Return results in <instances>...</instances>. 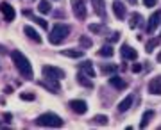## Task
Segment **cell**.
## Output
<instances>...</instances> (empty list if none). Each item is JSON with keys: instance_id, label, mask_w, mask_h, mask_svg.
Instances as JSON below:
<instances>
[{"instance_id": "obj_24", "label": "cell", "mask_w": 161, "mask_h": 130, "mask_svg": "<svg viewBox=\"0 0 161 130\" xmlns=\"http://www.w3.org/2000/svg\"><path fill=\"white\" fill-rule=\"evenodd\" d=\"M77 82H79L80 86H86V87H93V82H92L90 79H86V77H84L82 73L77 75Z\"/></svg>"}, {"instance_id": "obj_29", "label": "cell", "mask_w": 161, "mask_h": 130, "mask_svg": "<svg viewBox=\"0 0 161 130\" xmlns=\"http://www.w3.org/2000/svg\"><path fill=\"white\" fill-rule=\"evenodd\" d=\"M20 98H22V100H34L36 96L32 95V93H20Z\"/></svg>"}, {"instance_id": "obj_35", "label": "cell", "mask_w": 161, "mask_h": 130, "mask_svg": "<svg viewBox=\"0 0 161 130\" xmlns=\"http://www.w3.org/2000/svg\"><path fill=\"white\" fill-rule=\"evenodd\" d=\"M127 2H129V4H136V2H138V0H127Z\"/></svg>"}, {"instance_id": "obj_27", "label": "cell", "mask_w": 161, "mask_h": 130, "mask_svg": "<svg viewBox=\"0 0 161 130\" xmlns=\"http://www.w3.org/2000/svg\"><path fill=\"white\" fill-rule=\"evenodd\" d=\"M93 121H95V123H100V125H106V123H108V116H104V114L95 116V118H93Z\"/></svg>"}, {"instance_id": "obj_30", "label": "cell", "mask_w": 161, "mask_h": 130, "mask_svg": "<svg viewBox=\"0 0 161 130\" xmlns=\"http://www.w3.org/2000/svg\"><path fill=\"white\" fill-rule=\"evenodd\" d=\"M32 20H34V22L38 23V25H41V29H47V27H48V25H47V22H45V20H41V18L32 16Z\"/></svg>"}, {"instance_id": "obj_32", "label": "cell", "mask_w": 161, "mask_h": 130, "mask_svg": "<svg viewBox=\"0 0 161 130\" xmlns=\"http://www.w3.org/2000/svg\"><path fill=\"white\" fill-rule=\"evenodd\" d=\"M132 71H134V73L142 71V64H132Z\"/></svg>"}, {"instance_id": "obj_34", "label": "cell", "mask_w": 161, "mask_h": 130, "mask_svg": "<svg viewBox=\"0 0 161 130\" xmlns=\"http://www.w3.org/2000/svg\"><path fill=\"white\" fill-rule=\"evenodd\" d=\"M4 119H6L7 123H11V121H13V116H11L9 112H6V114H4Z\"/></svg>"}, {"instance_id": "obj_21", "label": "cell", "mask_w": 161, "mask_h": 130, "mask_svg": "<svg viewBox=\"0 0 161 130\" xmlns=\"http://www.w3.org/2000/svg\"><path fill=\"white\" fill-rule=\"evenodd\" d=\"M61 54H63L64 57H74V59H80V57L84 55L82 50H63Z\"/></svg>"}, {"instance_id": "obj_36", "label": "cell", "mask_w": 161, "mask_h": 130, "mask_svg": "<svg viewBox=\"0 0 161 130\" xmlns=\"http://www.w3.org/2000/svg\"><path fill=\"white\" fill-rule=\"evenodd\" d=\"M158 61H159V62H161V52H159V55H158Z\"/></svg>"}, {"instance_id": "obj_20", "label": "cell", "mask_w": 161, "mask_h": 130, "mask_svg": "<svg viewBox=\"0 0 161 130\" xmlns=\"http://www.w3.org/2000/svg\"><path fill=\"white\" fill-rule=\"evenodd\" d=\"M131 103H132V96L129 95L127 98H124V100L120 102V105H118V111H120V112H125L127 109L131 107Z\"/></svg>"}, {"instance_id": "obj_15", "label": "cell", "mask_w": 161, "mask_h": 130, "mask_svg": "<svg viewBox=\"0 0 161 130\" xmlns=\"http://www.w3.org/2000/svg\"><path fill=\"white\" fill-rule=\"evenodd\" d=\"M80 71H84V75L86 77H95V70H93V62L92 61H84L80 62Z\"/></svg>"}, {"instance_id": "obj_14", "label": "cell", "mask_w": 161, "mask_h": 130, "mask_svg": "<svg viewBox=\"0 0 161 130\" xmlns=\"http://www.w3.org/2000/svg\"><path fill=\"white\" fill-rule=\"evenodd\" d=\"M109 84L115 86L116 89H125L127 87V82L122 79V77H118V75H111L109 77Z\"/></svg>"}, {"instance_id": "obj_31", "label": "cell", "mask_w": 161, "mask_h": 130, "mask_svg": "<svg viewBox=\"0 0 161 130\" xmlns=\"http://www.w3.org/2000/svg\"><path fill=\"white\" fill-rule=\"evenodd\" d=\"M145 7H154L156 4H158V0H143Z\"/></svg>"}, {"instance_id": "obj_12", "label": "cell", "mask_w": 161, "mask_h": 130, "mask_svg": "<svg viewBox=\"0 0 161 130\" xmlns=\"http://www.w3.org/2000/svg\"><path fill=\"white\" fill-rule=\"evenodd\" d=\"M113 13H115V16L118 18V20H124L125 18V6L122 4V2H113Z\"/></svg>"}, {"instance_id": "obj_4", "label": "cell", "mask_w": 161, "mask_h": 130, "mask_svg": "<svg viewBox=\"0 0 161 130\" xmlns=\"http://www.w3.org/2000/svg\"><path fill=\"white\" fill-rule=\"evenodd\" d=\"M41 73L45 79H54V80H61L64 79V71L61 68H56V66H48L45 64L43 68H41Z\"/></svg>"}, {"instance_id": "obj_3", "label": "cell", "mask_w": 161, "mask_h": 130, "mask_svg": "<svg viewBox=\"0 0 161 130\" xmlns=\"http://www.w3.org/2000/svg\"><path fill=\"white\" fill-rule=\"evenodd\" d=\"M36 125L56 128V127H63V119L59 118L58 114H54V112H45V114H41L40 118L36 119Z\"/></svg>"}, {"instance_id": "obj_28", "label": "cell", "mask_w": 161, "mask_h": 130, "mask_svg": "<svg viewBox=\"0 0 161 130\" xmlns=\"http://www.w3.org/2000/svg\"><path fill=\"white\" fill-rule=\"evenodd\" d=\"M118 39H120V32H113V34L108 38V41H109V43H116Z\"/></svg>"}, {"instance_id": "obj_23", "label": "cell", "mask_w": 161, "mask_h": 130, "mask_svg": "<svg viewBox=\"0 0 161 130\" xmlns=\"http://www.w3.org/2000/svg\"><path fill=\"white\" fill-rule=\"evenodd\" d=\"M38 9H40V13H43V14L50 13V2H48V0H40V4H38Z\"/></svg>"}, {"instance_id": "obj_19", "label": "cell", "mask_w": 161, "mask_h": 130, "mask_svg": "<svg viewBox=\"0 0 161 130\" xmlns=\"http://www.w3.org/2000/svg\"><path fill=\"white\" fill-rule=\"evenodd\" d=\"M113 54H115V50H113L111 45H104L102 48L98 50V55L100 57H113Z\"/></svg>"}, {"instance_id": "obj_26", "label": "cell", "mask_w": 161, "mask_h": 130, "mask_svg": "<svg viewBox=\"0 0 161 130\" xmlns=\"http://www.w3.org/2000/svg\"><path fill=\"white\" fill-rule=\"evenodd\" d=\"M79 43H80V46H84V48H90V46L93 45V43H92V39H90V38H86V36H80Z\"/></svg>"}, {"instance_id": "obj_25", "label": "cell", "mask_w": 161, "mask_h": 130, "mask_svg": "<svg viewBox=\"0 0 161 130\" xmlns=\"http://www.w3.org/2000/svg\"><path fill=\"white\" fill-rule=\"evenodd\" d=\"M88 29H90L92 32H95V34H100V32H104V30H106V27H104V25H97V23H92Z\"/></svg>"}, {"instance_id": "obj_22", "label": "cell", "mask_w": 161, "mask_h": 130, "mask_svg": "<svg viewBox=\"0 0 161 130\" xmlns=\"http://www.w3.org/2000/svg\"><path fill=\"white\" fill-rule=\"evenodd\" d=\"M142 20H143V18H142V14H140V13H132V14H131V22H129V27L136 29V27H138V23L142 22Z\"/></svg>"}, {"instance_id": "obj_10", "label": "cell", "mask_w": 161, "mask_h": 130, "mask_svg": "<svg viewBox=\"0 0 161 130\" xmlns=\"http://www.w3.org/2000/svg\"><path fill=\"white\" fill-rule=\"evenodd\" d=\"M149 93L150 95H161V75L154 77L149 82Z\"/></svg>"}, {"instance_id": "obj_8", "label": "cell", "mask_w": 161, "mask_h": 130, "mask_svg": "<svg viewBox=\"0 0 161 130\" xmlns=\"http://www.w3.org/2000/svg\"><path fill=\"white\" fill-rule=\"evenodd\" d=\"M159 23H161V11H156L152 16L149 18V25H147V32L149 34H152L156 29L159 27Z\"/></svg>"}, {"instance_id": "obj_13", "label": "cell", "mask_w": 161, "mask_h": 130, "mask_svg": "<svg viewBox=\"0 0 161 130\" xmlns=\"http://www.w3.org/2000/svg\"><path fill=\"white\" fill-rule=\"evenodd\" d=\"M23 32H25V36H27L29 39L34 41V43H41V36L38 34V32H36L31 25H25V27H23Z\"/></svg>"}, {"instance_id": "obj_6", "label": "cell", "mask_w": 161, "mask_h": 130, "mask_svg": "<svg viewBox=\"0 0 161 130\" xmlns=\"http://www.w3.org/2000/svg\"><path fill=\"white\" fill-rule=\"evenodd\" d=\"M0 11L4 14V20H6V22H13L14 16H16V11H14V7H13L9 2H2V4H0Z\"/></svg>"}, {"instance_id": "obj_7", "label": "cell", "mask_w": 161, "mask_h": 130, "mask_svg": "<svg viewBox=\"0 0 161 130\" xmlns=\"http://www.w3.org/2000/svg\"><path fill=\"white\" fill-rule=\"evenodd\" d=\"M68 105L75 114H84L88 111V103L84 102V100H70Z\"/></svg>"}, {"instance_id": "obj_33", "label": "cell", "mask_w": 161, "mask_h": 130, "mask_svg": "<svg viewBox=\"0 0 161 130\" xmlns=\"http://www.w3.org/2000/svg\"><path fill=\"white\" fill-rule=\"evenodd\" d=\"M116 66H102V71H115Z\"/></svg>"}, {"instance_id": "obj_16", "label": "cell", "mask_w": 161, "mask_h": 130, "mask_svg": "<svg viewBox=\"0 0 161 130\" xmlns=\"http://www.w3.org/2000/svg\"><path fill=\"white\" fill-rule=\"evenodd\" d=\"M93 7H95V13H97L100 18H106V4L104 0H92Z\"/></svg>"}, {"instance_id": "obj_5", "label": "cell", "mask_w": 161, "mask_h": 130, "mask_svg": "<svg viewBox=\"0 0 161 130\" xmlns=\"http://www.w3.org/2000/svg\"><path fill=\"white\" fill-rule=\"evenodd\" d=\"M70 4H72L74 14L79 18V20H84V18H86L88 11H86V6H84V0H72Z\"/></svg>"}, {"instance_id": "obj_11", "label": "cell", "mask_w": 161, "mask_h": 130, "mask_svg": "<svg viewBox=\"0 0 161 130\" xmlns=\"http://www.w3.org/2000/svg\"><path fill=\"white\" fill-rule=\"evenodd\" d=\"M47 80H48V82H40L41 87H47L50 93H59V91H61V86H59L58 80H54V79H47Z\"/></svg>"}, {"instance_id": "obj_17", "label": "cell", "mask_w": 161, "mask_h": 130, "mask_svg": "<svg viewBox=\"0 0 161 130\" xmlns=\"http://www.w3.org/2000/svg\"><path fill=\"white\" fill-rule=\"evenodd\" d=\"M152 118H154V111H145V114L142 116V121H140V127L145 128V127L150 123V119Z\"/></svg>"}, {"instance_id": "obj_37", "label": "cell", "mask_w": 161, "mask_h": 130, "mask_svg": "<svg viewBox=\"0 0 161 130\" xmlns=\"http://www.w3.org/2000/svg\"><path fill=\"white\" fill-rule=\"evenodd\" d=\"M159 128H161V127H159Z\"/></svg>"}, {"instance_id": "obj_2", "label": "cell", "mask_w": 161, "mask_h": 130, "mask_svg": "<svg viewBox=\"0 0 161 130\" xmlns=\"http://www.w3.org/2000/svg\"><path fill=\"white\" fill-rule=\"evenodd\" d=\"M70 34V25L66 23H56L54 27H52V32L48 36V39H50L52 45H59V43H63Z\"/></svg>"}, {"instance_id": "obj_1", "label": "cell", "mask_w": 161, "mask_h": 130, "mask_svg": "<svg viewBox=\"0 0 161 130\" xmlns=\"http://www.w3.org/2000/svg\"><path fill=\"white\" fill-rule=\"evenodd\" d=\"M11 59H13L14 66H16V70L20 71V75H22L23 79L32 80L34 71H32V64H31V61L27 59V55H23L20 50H13L11 52Z\"/></svg>"}, {"instance_id": "obj_18", "label": "cell", "mask_w": 161, "mask_h": 130, "mask_svg": "<svg viewBox=\"0 0 161 130\" xmlns=\"http://www.w3.org/2000/svg\"><path fill=\"white\" fill-rule=\"evenodd\" d=\"M158 46H159V39H158V38H152L150 41H147V45H145V52H147V54H152Z\"/></svg>"}, {"instance_id": "obj_9", "label": "cell", "mask_w": 161, "mask_h": 130, "mask_svg": "<svg viewBox=\"0 0 161 130\" xmlns=\"http://www.w3.org/2000/svg\"><path fill=\"white\" fill-rule=\"evenodd\" d=\"M120 54H122V57H124V59H129V61H136V59H138V52L134 50L132 46H129V45L122 46Z\"/></svg>"}]
</instances>
